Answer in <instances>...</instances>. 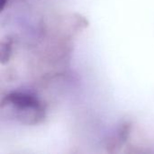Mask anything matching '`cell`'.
Segmentation results:
<instances>
[{
	"label": "cell",
	"instance_id": "6da1fadb",
	"mask_svg": "<svg viewBox=\"0 0 154 154\" xmlns=\"http://www.w3.org/2000/svg\"><path fill=\"white\" fill-rule=\"evenodd\" d=\"M3 106H6L17 119L27 124H37L43 118L42 103L28 93H11L5 98Z\"/></svg>",
	"mask_w": 154,
	"mask_h": 154
}]
</instances>
